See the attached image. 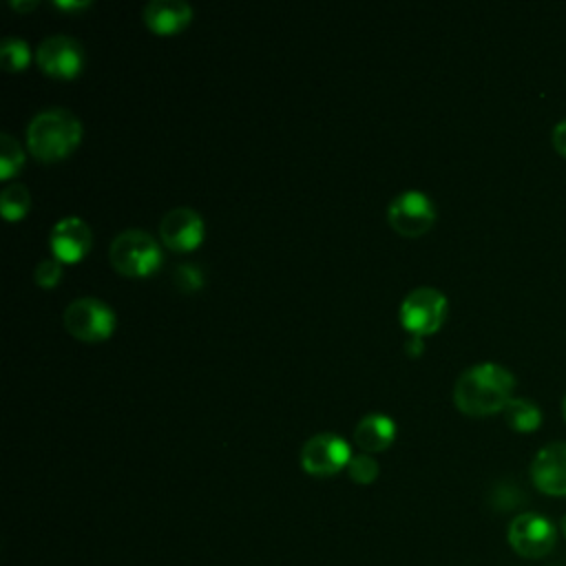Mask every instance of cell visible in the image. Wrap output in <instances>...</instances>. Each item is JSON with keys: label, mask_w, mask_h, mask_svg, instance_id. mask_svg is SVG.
<instances>
[{"label": "cell", "mask_w": 566, "mask_h": 566, "mask_svg": "<svg viewBox=\"0 0 566 566\" xmlns=\"http://www.w3.org/2000/svg\"><path fill=\"white\" fill-rule=\"evenodd\" d=\"M31 208V195L24 184H9L0 195V210L2 217L9 221L22 219Z\"/></svg>", "instance_id": "obj_16"}, {"label": "cell", "mask_w": 566, "mask_h": 566, "mask_svg": "<svg viewBox=\"0 0 566 566\" xmlns=\"http://www.w3.org/2000/svg\"><path fill=\"white\" fill-rule=\"evenodd\" d=\"M447 316V296L436 287H416L400 303V323L413 336L433 334Z\"/></svg>", "instance_id": "obj_5"}, {"label": "cell", "mask_w": 566, "mask_h": 566, "mask_svg": "<svg viewBox=\"0 0 566 566\" xmlns=\"http://www.w3.org/2000/svg\"><path fill=\"white\" fill-rule=\"evenodd\" d=\"M64 274V268H62V261H57L55 256L53 259H44L38 263L35 272H33V279L38 285L42 287H55L60 283Z\"/></svg>", "instance_id": "obj_21"}, {"label": "cell", "mask_w": 566, "mask_h": 566, "mask_svg": "<svg viewBox=\"0 0 566 566\" xmlns=\"http://www.w3.org/2000/svg\"><path fill=\"white\" fill-rule=\"evenodd\" d=\"M405 349H407V354H411V356H418V354H422V349H424V343H422V336H409L407 338V343H405Z\"/></svg>", "instance_id": "obj_23"}, {"label": "cell", "mask_w": 566, "mask_h": 566, "mask_svg": "<svg viewBox=\"0 0 566 566\" xmlns=\"http://www.w3.org/2000/svg\"><path fill=\"white\" fill-rule=\"evenodd\" d=\"M57 9H82V7H88V2H75V0H57L53 2Z\"/></svg>", "instance_id": "obj_24"}, {"label": "cell", "mask_w": 566, "mask_h": 566, "mask_svg": "<svg viewBox=\"0 0 566 566\" xmlns=\"http://www.w3.org/2000/svg\"><path fill=\"white\" fill-rule=\"evenodd\" d=\"M387 221L398 234L420 237L436 221L433 201L420 190H405L389 201Z\"/></svg>", "instance_id": "obj_6"}, {"label": "cell", "mask_w": 566, "mask_h": 566, "mask_svg": "<svg viewBox=\"0 0 566 566\" xmlns=\"http://www.w3.org/2000/svg\"><path fill=\"white\" fill-rule=\"evenodd\" d=\"M38 66L57 80L75 77L84 66V49L82 44L64 33L46 35L35 51Z\"/></svg>", "instance_id": "obj_9"}, {"label": "cell", "mask_w": 566, "mask_h": 566, "mask_svg": "<svg viewBox=\"0 0 566 566\" xmlns=\"http://www.w3.org/2000/svg\"><path fill=\"white\" fill-rule=\"evenodd\" d=\"M559 531H562V535L566 537V515L559 520Z\"/></svg>", "instance_id": "obj_26"}, {"label": "cell", "mask_w": 566, "mask_h": 566, "mask_svg": "<svg viewBox=\"0 0 566 566\" xmlns=\"http://www.w3.org/2000/svg\"><path fill=\"white\" fill-rule=\"evenodd\" d=\"M533 484L546 495H566V442L542 447L531 464Z\"/></svg>", "instance_id": "obj_11"}, {"label": "cell", "mask_w": 566, "mask_h": 566, "mask_svg": "<svg viewBox=\"0 0 566 566\" xmlns=\"http://www.w3.org/2000/svg\"><path fill=\"white\" fill-rule=\"evenodd\" d=\"M64 327L71 336L88 343L104 340L115 329V312L97 296H80L64 307Z\"/></svg>", "instance_id": "obj_4"}, {"label": "cell", "mask_w": 566, "mask_h": 566, "mask_svg": "<svg viewBox=\"0 0 566 566\" xmlns=\"http://www.w3.org/2000/svg\"><path fill=\"white\" fill-rule=\"evenodd\" d=\"M108 259L119 274L148 276L159 268L161 250L153 234L139 228H128L113 239Z\"/></svg>", "instance_id": "obj_3"}, {"label": "cell", "mask_w": 566, "mask_h": 566, "mask_svg": "<svg viewBox=\"0 0 566 566\" xmlns=\"http://www.w3.org/2000/svg\"><path fill=\"white\" fill-rule=\"evenodd\" d=\"M142 15L150 31L166 35L181 31L192 20V7L184 0H150Z\"/></svg>", "instance_id": "obj_13"}, {"label": "cell", "mask_w": 566, "mask_h": 566, "mask_svg": "<svg viewBox=\"0 0 566 566\" xmlns=\"http://www.w3.org/2000/svg\"><path fill=\"white\" fill-rule=\"evenodd\" d=\"M564 418H566V398H564Z\"/></svg>", "instance_id": "obj_27"}, {"label": "cell", "mask_w": 566, "mask_h": 566, "mask_svg": "<svg viewBox=\"0 0 566 566\" xmlns=\"http://www.w3.org/2000/svg\"><path fill=\"white\" fill-rule=\"evenodd\" d=\"M11 7H13V9H18V11H29V9H35V7H38V0H29V2L11 0Z\"/></svg>", "instance_id": "obj_25"}, {"label": "cell", "mask_w": 566, "mask_h": 566, "mask_svg": "<svg viewBox=\"0 0 566 566\" xmlns=\"http://www.w3.org/2000/svg\"><path fill=\"white\" fill-rule=\"evenodd\" d=\"M347 473L358 484H371L378 478V462L367 453H356L347 464Z\"/></svg>", "instance_id": "obj_19"}, {"label": "cell", "mask_w": 566, "mask_h": 566, "mask_svg": "<svg viewBox=\"0 0 566 566\" xmlns=\"http://www.w3.org/2000/svg\"><path fill=\"white\" fill-rule=\"evenodd\" d=\"M352 460V449L343 436L336 433H316L301 449V467L310 475L327 478L347 469Z\"/></svg>", "instance_id": "obj_8"}, {"label": "cell", "mask_w": 566, "mask_h": 566, "mask_svg": "<svg viewBox=\"0 0 566 566\" xmlns=\"http://www.w3.org/2000/svg\"><path fill=\"white\" fill-rule=\"evenodd\" d=\"M551 139H553V148H555L562 157H566V119H562L559 124H555Z\"/></svg>", "instance_id": "obj_22"}, {"label": "cell", "mask_w": 566, "mask_h": 566, "mask_svg": "<svg viewBox=\"0 0 566 566\" xmlns=\"http://www.w3.org/2000/svg\"><path fill=\"white\" fill-rule=\"evenodd\" d=\"M82 139V124L69 108H44L27 128V146L42 161L66 157Z\"/></svg>", "instance_id": "obj_2"}, {"label": "cell", "mask_w": 566, "mask_h": 566, "mask_svg": "<svg viewBox=\"0 0 566 566\" xmlns=\"http://www.w3.org/2000/svg\"><path fill=\"white\" fill-rule=\"evenodd\" d=\"M515 387L513 374L497 363H480L464 369L453 385V402L462 413L491 416L502 411Z\"/></svg>", "instance_id": "obj_1"}, {"label": "cell", "mask_w": 566, "mask_h": 566, "mask_svg": "<svg viewBox=\"0 0 566 566\" xmlns=\"http://www.w3.org/2000/svg\"><path fill=\"white\" fill-rule=\"evenodd\" d=\"M159 237L166 248L190 252L203 241V219L192 208H170L159 221Z\"/></svg>", "instance_id": "obj_10"}, {"label": "cell", "mask_w": 566, "mask_h": 566, "mask_svg": "<svg viewBox=\"0 0 566 566\" xmlns=\"http://www.w3.org/2000/svg\"><path fill=\"white\" fill-rule=\"evenodd\" d=\"M0 62L7 71H22L31 62V49L22 38L7 35L0 42Z\"/></svg>", "instance_id": "obj_17"}, {"label": "cell", "mask_w": 566, "mask_h": 566, "mask_svg": "<svg viewBox=\"0 0 566 566\" xmlns=\"http://www.w3.org/2000/svg\"><path fill=\"white\" fill-rule=\"evenodd\" d=\"M502 411H504V420L515 431L531 433L542 424V411L528 398H511Z\"/></svg>", "instance_id": "obj_15"}, {"label": "cell", "mask_w": 566, "mask_h": 566, "mask_svg": "<svg viewBox=\"0 0 566 566\" xmlns=\"http://www.w3.org/2000/svg\"><path fill=\"white\" fill-rule=\"evenodd\" d=\"M49 245L57 261L75 263L91 250V228L80 217H64L51 228Z\"/></svg>", "instance_id": "obj_12"}, {"label": "cell", "mask_w": 566, "mask_h": 566, "mask_svg": "<svg viewBox=\"0 0 566 566\" xmlns=\"http://www.w3.org/2000/svg\"><path fill=\"white\" fill-rule=\"evenodd\" d=\"M557 531L553 522L539 513H522L509 524L511 548L528 559L548 555L555 548Z\"/></svg>", "instance_id": "obj_7"}, {"label": "cell", "mask_w": 566, "mask_h": 566, "mask_svg": "<svg viewBox=\"0 0 566 566\" xmlns=\"http://www.w3.org/2000/svg\"><path fill=\"white\" fill-rule=\"evenodd\" d=\"M394 438H396V422L385 413H367L358 420L354 429V442L367 453L385 451L387 447H391Z\"/></svg>", "instance_id": "obj_14"}, {"label": "cell", "mask_w": 566, "mask_h": 566, "mask_svg": "<svg viewBox=\"0 0 566 566\" xmlns=\"http://www.w3.org/2000/svg\"><path fill=\"white\" fill-rule=\"evenodd\" d=\"M24 164V150L9 133L0 135V179H9Z\"/></svg>", "instance_id": "obj_18"}, {"label": "cell", "mask_w": 566, "mask_h": 566, "mask_svg": "<svg viewBox=\"0 0 566 566\" xmlns=\"http://www.w3.org/2000/svg\"><path fill=\"white\" fill-rule=\"evenodd\" d=\"M172 281L181 292H195L203 285V272L195 263H181L175 268Z\"/></svg>", "instance_id": "obj_20"}]
</instances>
